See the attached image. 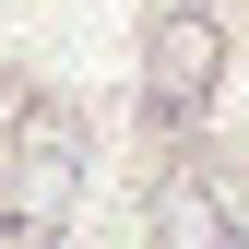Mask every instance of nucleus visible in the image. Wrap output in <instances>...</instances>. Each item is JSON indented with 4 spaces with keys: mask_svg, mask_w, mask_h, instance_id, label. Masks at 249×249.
<instances>
[{
    "mask_svg": "<svg viewBox=\"0 0 249 249\" xmlns=\"http://www.w3.org/2000/svg\"><path fill=\"white\" fill-rule=\"evenodd\" d=\"M142 226H154V249H237V213H226V190H213L202 166H166V178H154Z\"/></svg>",
    "mask_w": 249,
    "mask_h": 249,
    "instance_id": "3",
    "label": "nucleus"
},
{
    "mask_svg": "<svg viewBox=\"0 0 249 249\" xmlns=\"http://www.w3.org/2000/svg\"><path fill=\"white\" fill-rule=\"evenodd\" d=\"M213 95H226V24L213 12H154L142 36V119L154 131H190V119H213Z\"/></svg>",
    "mask_w": 249,
    "mask_h": 249,
    "instance_id": "1",
    "label": "nucleus"
},
{
    "mask_svg": "<svg viewBox=\"0 0 249 249\" xmlns=\"http://www.w3.org/2000/svg\"><path fill=\"white\" fill-rule=\"evenodd\" d=\"M71 202H83V131H71L59 107H24V119H12V166H0V226L59 237Z\"/></svg>",
    "mask_w": 249,
    "mask_h": 249,
    "instance_id": "2",
    "label": "nucleus"
},
{
    "mask_svg": "<svg viewBox=\"0 0 249 249\" xmlns=\"http://www.w3.org/2000/svg\"><path fill=\"white\" fill-rule=\"evenodd\" d=\"M0 249H48V237H24V226H0Z\"/></svg>",
    "mask_w": 249,
    "mask_h": 249,
    "instance_id": "4",
    "label": "nucleus"
}]
</instances>
